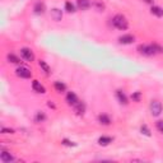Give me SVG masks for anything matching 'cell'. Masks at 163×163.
<instances>
[{
  "label": "cell",
  "instance_id": "cell-3",
  "mask_svg": "<svg viewBox=\"0 0 163 163\" xmlns=\"http://www.w3.org/2000/svg\"><path fill=\"white\" fill-rule=\"evenodd\" d=\"M151 113L153 116H159L161 113H162V110H163V107H162V103L159 102V101H152V103H151Z\"/></svg>",
  "mask_w": 163,
  "mask_h": 163
},
{
  "label": "cell",
  "instance_id": "cell-31",
  "mask_svg": "<svg viewBox=\"0 0 163 163\" xmlns=\"http://www.w3.org/2000/svg\"><path fill=\"white\" fill-rule=\"evenodd\" d=\"M48 107H52V108H55V105H54V103H51V102H48Z\"/></svg>",
  "mask_w": 163,
  "mask_h": 163
},
{
  "label": "cell",
  "instance_id": "cell-9",
  "mask_svg": "<svg viewBox=\"0 0 163 163\" xmlns=\"http://www.w3.org/2000/svg\"><path fill=\"white\" fill-rule=\"evenodd\" d=\"M74 107V111L77 112V115H79V116H82V115H84V112H86V105H84V102H78L77 105H74L73 106Z\"/></svg>",
  "mask_w": 163,
  "mask_h": 163
},
{
  "label": "cell",
  "instance_id": "cell-2",
  "mask_svg": "<svg viewBox=\"0 0 163 163\" xmlns=\"http://www.w3.org/2000/svg\"><path fill=\"white\" fill-rule=\"evenodd\" d=\"M138 51H139L141 55H145V56L156 55L152 45H139V46H138Z\"/></svg>",
  "mask_w": 163,
  "mask_h": 163
},
{
  "label": "cell",
  "instance_id": "cell-14",
  "mask_svg": "<svg viewBox=\"0 0 163 163\" xmlns=\"http://www.w3.org/2000/svg\"><path fill=\"white\" fill-rule=\"evenodd\" d=\"M33 10H35L36 14H43L45 13V4L41 3V2H37L33 7Z\"/></svg>",
  "mask_w": 163,
  "mask_h": 163
},
{
  "label": "cell",
  "instance_id": "cell-6",
  "mask_svg": "<svg viewBox=\"0 0 163 163\" xmlns=\"http://www.w3.org/2000/svg\"><path fill=\"white\" fill-rule=\"evenodd\" d=\"M135 41V37L133 35H122L121 37H119V42L121 45H130Z\"/></svg>",
  "mask_w": 163,
  "mask_h": 163
},
{
  "label": "cell",
  "instance_id": "cell-4",
  "mask_svg": "<svg viewBox=\"0 0 163 163\" xmlns=\"http://www.w3.org/2000/svg\"><path fill=\"white\" fill-rule=\"evenodd\" d=\"M15 74H17V77L23 78V79H28V78L32 77V72H31L28 68H26V67H19V68H17V70H15Z\"/></svg>",
  "mask_w": 163,
  "mask_h": 163
},
{
  "label": "cell",
  "instance_id": "cell-23",
  "mask_svg": "<svg viewBox=\"0 0 163 163\" xmlns=\"http://www.w3.org/2000/svg\"><path fill=\"white\" fill-rule=\"evenodd\" d=\"M65 10H67L68 13H74L75 8H74V5L70 2H67V3H65Z\"/></svg>",
  "mask_w": 163,
  "mask_h": 163
},
{
  "label": "cell",
  "instance_id": "cell-17",
  "mask_svg": "<svg viewBox=\"0 0 163 163\" xmlns=\"http://www.w3.org/2000/svg\"><path fill=\"white\" fill-rule=\"evenodd\" d=\"M98 121H100V124H102V125H110V124H111L110 116L105 115V113H102V115L98 116Z\"/></svg>",
  "mask_w": 163,
  "mask_h": 163
},
{
  "label": "cell",
  "instance_id": "cell-12",
  "mask_svg": "<svg viewBox=\"0 0 163 163\" xmlns=\"http://www.w3.org/2000/svg\"><path fill=\"white\" fill-rule=\"evenodd\" d=\"M0 159H2V162H3V163H10V162H13V161H14V157H13L9 152L3 151V152H2V154H0Z\"/></svg>",
  "mask_w": 163,
  "mask_h": 163
},
{
  "label": "cell",
  "instance_id": "cell-29",
  "mask_svg": "<svg viewBox=\"0 0 163 163\" xmlns=\"http://www.w3.org/2000/svg\"><path fill=\"white\" fill-rule=\"evenodd\" d=\"M62 144L67 145V146H75V145H77L75 143H73V141H70V140H68V139H64V140H62Z\"/></svg>",
  "mask_w": 163,
  "mask_h": 163
},
{
  "label": "cell",
  "instance_id": "cell-20",
  "mask_svg": "<svg viewBox=\"0 0 163 163\" xmlns=\"http://www.w3.org/2000/svg\"><path fill=\"white\" fill-rule=\"evenodd\" d=\"M54 87H55V89L57 91V92H64L65 89H67V86H65L64 83H61V82H55V84H54Z\"/></svg>",
  "mask_w": 163,
  "mask_h": 163
},
{
  "label": "cell",
  "instance_id": "cell-22",
  "mask_svg": "<svg viewBox=\"0 0 163 163\" xmlns=\"http://www.w3.org/2000/svg\"><path fill=\"white\" fill-rule=\"evenodd\" d=\"M38 64H40V67H41V68L43 69V72H45L46 74H50L51 69H50V67H48V65H47V64H46V62H45L43 60H41V61H40Z\"/></svg>",
  "mask_w": 163,
  "mask_h": 163
},
{
  "label": "cell",
  "instance_id": "cell-5",
  "mask_svg": "<svg viewBox=\"0 0 163 163\" xmlns=\"http://www.w3.org/2000/svg\"><path fill=\"white\" fill-rule=\"evenodd\" d=\"M21 55H22V57L26 60V61H33L35 60V54H33V51L31 50V48H28V47H23L22 50H21Z\"/></svg>",
  "mask_w": 163,
  "mask_h": 163
},
{
  "label": "cell",
  "instance_id": "cell-27",
  "mask_svg": "<svg viewBox=\"0 0 163 163\" xmlns=\"http://www.w3.org/2000/svg\"><path fill=\"white\" fill-rule=\"evenodd\" d=\"M156 127H157V130H158L161 134H163V120L157 121V122H156Z\"/></svg>",
  "mask_w": 163,
  "mask_h": 163
},
{
  "label": "cell",
  "instance_id": "cell-16",
  "mask_svg": "<svg viewBox=\"0 0 163 163\" xmlns=\"http://www.w3.org/2000/svg\"><path fill=\"white\" fill-rule=\"evenodd\" d=\"M110 143H112V138L111 136H101L100 139H98V144L100 145H102V146H106V145H108Z\"/></svg>",
  "mask_w": 163,
  "mask_h": 163
},
{
  "label": "cell",
  "instance_id": "cell-25",
  "mask_svg": "<svg viewBox=\"0 0 163 163\" xmlns=\"http://www.w3.org/2000/svg\"><path fill=\"white\" fill-rule=\"evenodd\" d=\"M152 46H153V50H154L156 54H161V52H163V47H162L161 45H158V43H152Z\"/></svg>",
  "mask_w": 163,
  "mask_h": 163
},
{
  "label": "cell",
  "instance_id": "cell-24",
  "mask_svg": "<svg viewBox=\"0 0 163 163\" xmlns=\"http://www.w3.org/2000/svg\"><path fill=\"white\" fill-rule=\"evenodd\" d=\"M140 131H141V134H144L146 136H151V130H149V127L146 126V125H141Z\"/></svg>",
  "mask_w": 163,
  "mask_h": 163
},
{
  "label": "cell",
  "instance_id": "cell-21",
  "mask_svg": "<svg viewBox=\"0 0 163 163\" xmlns=\"http://www.w3.org/2000/svg\"><path fill=\"white\" fill-rule=\"evenodd\" d=\"M93 5H94V8L98 10V12H103L105 10V4L102 2H100V0H96V2L93 3Z\"/></svg>",
  "mask_w": 163,
  "mask_h": 163
},
{
  "label": "cell",
  "instance_id": "cell-8",
  "mask_svg": "<svg viewBox=\"0 0 163 163\" xmlns=\"http://www.w3.org/2000/svg\"><path fill=\"white\" fill-rule=\"evenodd\" d=\"M67 102L70 106H74V105H77L79 102L78 97H77V94L74 92H68V94H67Z\"/></svg>",
  "mask_w": 163,
  "mask_h": 163
},
{
  "label": "cell",
  "instance_id": "cell-26",
  "mask_svg": "<svg viewBox=\"0 0 163 163\" xmlns=\"http://www.w3.org/2000/svg\"><path fill=\"white\" fill-rule=\"evenodd\" d=\"M131 98H133V101H135V102H139V101L141 100V93H140V92H135V93H133Z\"/></svg>",
  "mask_w": 163,
  "mask_h": 163
},
{
  "label": "cell",
  "instance_id": "cell-15",
  "mask_svg": "<svg viewBox=\"0 0 163 163\" xmlns=\"http://www.w3.org/2000/svg\"><path fill=\"white\" fill-rule=\"evenodd\" d=\"M151 13L156 17H163V9L161 7H157V5H153L152 9H151Z\"/></svg>",
  "mask_w": 163,
  "mask_h": 163
},
{
  "label": "cell",
  "instance_id": "cell-11",
  "mask_svg": "<svg viewBox=\"0 0 163 163\" xmlns=\"http://www.w3.org/2000/svg\"><path fill=\"white\" fill-rule=\"evenodd\" d=\"M116 98H117V101L121 103V105H127V97H126V94L121 91V89H117L116 91Z\"/></svg>",
  "mask_w": 163,
  "mask_h": 163
},
{
  "label": "cell",
  "instance_id": "cell-7",
  "mask_svg": "<svg viewBox=\"0 0 163 163\" xmlns=\"http://www.w3.org/2000/svg\"><path fill=\"white\" fill-rule=\"evenodd\" d=\"M32 89H33L36 93H41V94H43V93H46V89H45V87L40 83L38 80H33L32 82Z\"/></svg>",
  "mask_w": 163,
  "mask_h": 163
},
{
  "label": "cell",
  "instance_id": "cell-19",
  "mask_svg": "<svg viewBox=\"0 0 163 163\" xmlns=\"http://www.w3.org/2000/svg\"><path fill=\"white\" fill-rule=\"evenodd\" d=\"M46 120V115L42 112V111H38L37 113H36V116H35V121L36 122H42V121H45Z\"/></svg>",
  "mask_w": 163,
  "mask_h": 163
},
{
  "label": "cell",
  "instance_id": "cell-1",
  "mask_svg": "<svg viewBox=\"0 0 163 163\" xmlns=\"http://www.w3.org/2000/svg\"><path fill=\"white\" fill-rule=\"evenodd\" d=\"M112 24H113V27H116L120 31H125L129 27V22L125 18V15H122V14L115 15V17L112 18Z\"/></svg>",
  "mask_w": 163,
  "mask_h": 163
},
{
  "label": "cell",
  "instance_id": "cell-30",
  "mask_svg": "<svg viewBox=\"0 0 163 163\" xmlns=\"http://www.w3.org/2000/svg\"><path fill=\"white\" fill-rule=\"evenodd\" d=\"M144 2H145V3H148V4H153L154 0H144Z\"/></svg>",
  "mask_w": 163,
  "mask_h": 163
},
{
  "label": "cell",
  "instance_id": "cell-28",
  "mask_svg": "<svg viewBox=\"0 0 163 163\" xmlns=\"http://www.w3.org/2000/svg\"><path fill=\"white\" fill-rule=\"evenodd\" d=\"M2 133L3 134H14L13 129H8V127H2Z\"/></svg>",
  "mask_w": 163,
  "mask_h": 163
},
{
  "label": "cell",
  "instance_id": "cell-10",
  "mask_svg": "<svg viewBox=\"0 0 163 163\" xmlns=\"http://www.w3.org/2000/svg\"><path fill=\"white\" fill-rule=\"evenodd\" d=\"M77 5L80 10H87L91 8L92 3H91V0H77Z\"/></svg>",
  "mask_w": 163,
  "mask_h": 163
},
{
  "label": "cell",
  "instance_id": "cell-13",
  "mask_svg": "<svg viewBox=\"0 0 163 163\" xmlns=\"http://www.w3.org/2000/svg\"><path fill=\"white\" fill-rule=\"evenodd\" d=\"M51 18H52L55 22H60V21L62 19V12H61L60 9H57V8L52 9V10H51Z\"/></svg>",
  "mask_w": 163,
  "mask_h": 163
},
{
  "label": "cell",
  "instance_id": "cell-18",
  "mask_svg": "<svg viewBox=\"0 0 163 163\" xmlns=\"http://www.w3.org/2000/svg\"><path fill=\"white\" fill-rule=\"evenodd\" d=\"M7 59H8L9 62H13V64H19L21 62V59L18 56H15L14 54H8Z\"/></svg>",
  "mask_w": 163,
  "mask_h": 163
}]
</instances>
